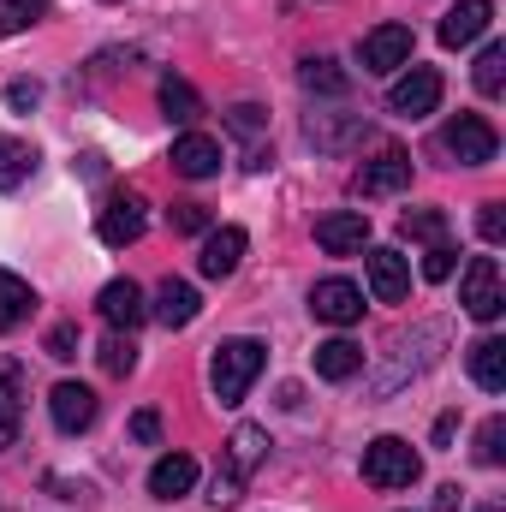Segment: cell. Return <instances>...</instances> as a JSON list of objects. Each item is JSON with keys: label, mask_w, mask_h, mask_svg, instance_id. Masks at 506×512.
Listing matches in <instances>:
<instances>
[{"label": "cell", "mask_w": 506, "mask_h": 512, "mask_svg": "<svg viewBox=\"0 0 506 512\" xmlns=\"http://www.w3.org/2000/svg\"><path fill=\"white\" fill-rule=\"evenodd\" d=\"M268 459V429H256V423H239L233 429V441H227V459H221V471H215V507H233V501H245V483L256 477V465Z\"/></svg>", "instance_id": "6da1fadb"}, {"label": "cell", "mask_w": 506, "mask_h": 512, "mask_svg": "<svg viewBox=\"0 0 506 512\" xmlns=\"http://www.w3.org/2000/svg\"><path fill=\"white\" fill-rule=\"evenodd\" d=\"M262 364H268L262 340H221V346H215V364H209V387H215V399H221V405H239V399L256 387Z\"/></svg>", "instance_id": "7a4b0ae2"}, {"label": "cell", "mask_w": 506, "mask_h": 512, "mask_svg": "<svg viewBox=\"0 0 506 512\" xmlns=\"http://www.w3.org/2000/svg\"><path fill=\"white\" fill-rule=\"evenodd\" d=\"M417 477H423V459L411 453V441L376 435V441L364 447V483H370V489H411Z\"/></svg>", "instance_id": "3957f363"}, {"label": "cell", "mask_w": 506, "mask_h": 512, "mask_svg": "<svg viewBox=\"0 0 506 512\" xmlns=\"http://www.w3.org/2000/svg\"><path fill=\"white\" fill-rule=\"evenodd\" d=\"M441 149H447L459 167H489V161L501 155V137H495V126H489L483 114H453L447 131H441Z\"/></svg>", "instance_id": "277c9868"}, {"label": "cell", "mask_w": 506, "mask_h": 512, "mask_svg": "<svg viewBox=\"0 0 506 512\" xmlns=\"http://www.w3.org/2000/svg\"><path fill=\"white\" fill-rule=\"evenodd\" d=\"M143 227H149V203L137 197V191H114L102 209H96V239L108 245V251H126L143 239Z\"/></svg>", "instance_id": "5b68a950"}, {"label": "cell", "mask_w": 506, "mask_h": 512, "mask_svg": "<svg viewBox=\"0 0 506 512\" xmlns=\"http://www.w3.org/2000/svg\"><path fill=\"white\" fill-rule=\"evenodd\" d=\"M459 304H465V316H477V322H495L506 310V286H501V262H495V256H471V262H465Z\"/></svg>", "instance_id": "8992f818"}, {"label": "cell", "mask_w": 506, "mask_h": 512, "mask_svg": "<svg viewBox=\"0 0 506 512\" xmlns=\"http://www.w3.org/2000/svg\"><path fill=\"white\" fill-rule=\"evenodd\" d=\"M435 108H441V72H435V66H411L405 78H393L387 114H399V120H429Z\"/></svg>", "instance_id": "52a82bcc"}, {"label": "cell", "mask_w": 506, "mask_h": 512, "mask_svg": "<svg viewBox=\"0 0 506 512\" xmlns=\"http://www.w3.org/2000/svg\"><path fill=\"white\" fill-rule=\"evenodd\" d=\"M411 48H417L411 24H376V30L358 42V66L376 72V78H387V72H399V66L411 60Z\"/></svg>", "instance_id": "ba28073f"}, {"label": "cell", "mask_w": 506, "mask_h": 512, "mask_svg": "<svg viewBox=\"0 0 506 512\" xmlns=\"http://www.w3.org/2000/svg\"><path fill=\"white\" fill-rule=\"evenodd\" d=\"M310 316L316 322H328V328H352V322H364V286H352V280H316L310 286Z\"/></svg>", "instance_id": "9c48e42d"}, {"label": "cell", "mask_w": 506, "mask_h": 512, "mask_svg": "<svg viewBox=\"0 0 506 512\" xmlns=\"http://www.w3.org/2000/svg\"><path fill=\"white\" fill-rule=\"evenodd\" d=\"M316 245L328 256H352L370 245V215L364 209H334V215H322L316 221Z\"/></svg>", "instance_id": "30bf717a"}, {"label": "cell", "mask_w": 506, "mask_h": 512, "mask_svg": "<svg viewBox=\"0 0 506 512\" xmlns=\"http://www.w3.org/2000/svg\"><path fill=\"white\" fill-rule=\"evenodd\" d=\"M48 411H54V429H60V435H84V429L96 423V387L60 382L48 393Z\"/></svg>", "instance_id": "8fae6325"}, {"label": "cell", "mask_w": 506, "mask_h": 512, "mask_svg": "<svg viewBox=\"0 0 506 512\" xmlns=\"http://www.w3.org/2000/svg\"><path fill=\"white\" fill-rule=\"evenodd\" d=\"M197 310H203V292H197L191 280H173V274H167V280L155 286L149 316H155L161 328H191V322H197Z\"/></svg>", "instance_id": "7c38bea8"}, {"label": "cell", "mask_w": 506, "mask_h": 512, "mask_svg": "<svg viewBox=\"0 0 506 512\" xmlns=\"http://www.w3.org/2000/svg\"><path fill=\"white\" fill-rule=\"evenodd\" d=\"M245 251H251V233H245V227H215V233L203 239V256H197V268H203L209 280H227V274H239Z\"/></svg>", "instance_id": "4fadbf2b"}, {"label": "cell", "mask_w": 506, "mask_h": 512, "mask_svg": "<svg viewBox=\"0 0 506 512\" xmlns=\"http://www.w3.org/2000/svg\"><path fill=\"white\" fill-rule=\"evenodd\" d=\"M96 310H102V322H108L114 334H131V328L149 316V304H143V286H137V280H108V286H102V298H96Z\"/></svg>", "instance_id": "5bb4252c"}, {"label": "cell", "mask_w": 506, "mask_h": 512, "mask_svg": "<svg viewBox=\"0 0 506 512\" xmlns=\"http://www.w3.org/2000/svg\"><path fill=\"white\" fill-rule=\"evenodd\" d=\"M405 185H411V155H405V149H381L376 161L358 167V191H364V197H393V191H405Z\"/></svg>", "instance_id": "9a60e30c"}, {"label": "cell", "mask_w": 506, "mask_h": 512, "mask_svg": "<svg viewBox=\"0 0 506 512\" xmlns=\"http://www.w3.org/2000/svg\"><path fill=\"white\" fill-rule=\"evenodd\" d=\"M364 268H370V292H376L381 304H399V298L411 292V262H405L399 251L376 245V251L364 256Z\"/></svg>", "instance_id": "2e32d148"}, {"label": "cell", "mask_w": 506, "mask_h": 512, "mask_svg": "<svg viewBox=\"0 0 506 512\" xmlns=\"http://www.w3.org/2000/svg\"><path fill=\"white\" fill-rule=\"evenodd\" d=\"M173 173H185V179H215V173H221V143L203 137V131H185V137L173 143Z\"/></svg>", "instance_id": "e0dca14e"}, {"label": "cell", "mask_w": 506, "mask_h": 512, "mask_svg": "<svg viewBox=\"0 0 506 512\" xmlns=\"http://www.w3.org/2000/svg\"><path fill=\"white\" fill-rule=\"evenodd\" d=\"M191 489H197V459H191V453H167V459L149 465V495H155V501H179V495H191Z\"/></svg>", "instance_id": "ac0fdd59"}, {"label": "cell", "mask_w": 506, "mask_h": 512, "mask_svg": "<svg viewBox=\"0 0 506 512\" xmlns=\"http://www.w3.org/2000/svg\"><path fill=\"white\" fill-rule=\"evenodd\" d=\"M489 24H495V6H489V0H459V6L441 18V42H447V48H471Z\"/></svg>", "instance_id": "d6986e66"}, {"label": "cell", "mask_w": 506, "mask_h": 512, "mask_svg": "<svg viewBox=\"0 0 506 512\" xmlns=\"http://www.w3.org/2000/svg\"><path fill=\"white\" fill-rule=\"evenodd\" d=\"M18 423H24V370L0 358V453L18 441Z\"/></svg>", "instance_id": "ffe728a7"}, {"label": "cell", "mask_w": 506, "mask_h": 512, "mask_svg": "<svg viewBox=\"0 0 506 512\" xmlns=\"http://www.w3.org/2000/svg\"><path fill=\"white\" fill-rule=\"evenodd\" d=\"M465 364H471V382L483 387V393H506V340L483 334V340L465 352Z\"/></svg>", "instance_id": "44dd1931"}, {"label": "cell", "mask_w": 506, "mask_h": 512, "mask_svg": "<svg viewBox=\"0 0 506 512\" xmlns=\"http://www.w3.org/2000/svg\"><path fill=\"white\" fill-rule=\"evenodd\" d=\"M30 316H36V292H30V280H18L12 268H0V334L24 328Z\"/></svg>", "instance_id": "7402d4cb"}, {"label": "cell", "mask_w": 506, "mask_h": 512, "mask_svg": "<svg viewBox=\"0 0 506 512\" xmlns=\"http://www.w3.org/2000/svg\"><path fill=\"white\" fill-rule=\"evenodd\" d=\"M364 370V346H352V340H322L316 346V376L322 382H352Z\"/></svg>", "instance_id": "603a6c76"}, {"label": "cell", "mask_w": 506, "mask_h": 512, "mask_svg": "<svg viewBox=\"0 0 506 512\" xmlns=\"http://www.w3.org/2000/svg\"><path fill=\"white\" fill-rule=\"evenodd\" d=\"M298 84H304L310 96H346V90H352V72H346V66H334L328 54H316V60H304V66H298Z\"/></svg>", "instance_id": "cb8c5ba5"}, {"label": "cell", "mask_w": 506, "mask_h": 512, "mask_svg": "<svg viewBox=\"0 0 506 512\" xmlns=\"http://www.w3.org/2000/svg\"><path fill=\"white\" fill-rule=\"evenodd\" d=\"M161 114H167L173 126H197V114H203V96H197L185 78H161Z\"/></svg>", "instance_id": "d4e9b609"}, {"label": "cell", "mask_w": 506, "mask_h": 512, "mask_svg": "<svg viewBox=\"0 0 506 512\" xmlns=\"http://www.w3.org/2000/svg\"><path fill=\"white\" fill-rule=\"evenodd\" d=\"M36 173V149L24 137H0V191H18Z\"/></svg>", "instance_id": "484cf974"}, {"label": "cell", "mask_w": 506, "mask_h": 512, "mask_svg": "<svg viewBox=\"0 0 506 512\" xmlns=\"http://www.w3.org/2000/svg\"><path fill=\"white\" fill-rule=\"evenodd\" d=\"M399 233L417 239V245H441V239H447V215H441V209H405V215H399Z\"/></svg>", "instance_id": "4316f807"}, {"label": "cell", "mask_w": 506, "mask_h": 512, "mask_svg": "<svg viewBox=\"0 0 506 512\" xmlns=\"http://www.w3.org/2000/svg\"><path fill=\"white\" fill-rule=\"evenodd\" d=\"M477 90H483V96H501L506 90V42H489V48L477 54Z\"/></svg>", "instance_id": "83f0119b"}, {"label": "cell", "mask_w": 506, "mask_h": 512, "mask_svg": "<svg viewBox=\"0 0 506 512\" xmlns=\"http://www.w3.org/2000/svg\"><path fill=\"white\" fill-rule=\"evenodd\" d=\"M42 18V0H0V36H18Z\"/></svg>", "instance_id": "f1b7e54d"}, {"label": "cell", "mask_w": 506, "mask_h": 512, "mask_svg": "<svg viewBox=\"0 0 506 512\" xmlns=\"http://www.w3.org/2000/svg\"><path fill=\"white\" fill-rule=\"evenodd\" d=\"M102 370H108V376H131V370H137V346H131V334L102 340Z\"/></svg>", "instance_id": "f546056e"}, {"label": "cell", "mask_w": 506, "mask_h": 512, "mask_svg": "<svg viewBox=\"0 0 506 512\" xmlns=\"http://www.w3.org/2000/svg\"><path fill=\"white\" fill-rule=\"evenodd\" d=\"M506 417H489V423H483V429H477V459H483V465H501L506 459Z\"/></svg>", "instance_id": "4dcf8cb0"}, {"label": "cell", "mask_w": 506, "mask_h": 512, "mask_svg": "<svg viewBox=\"0 0 506 512\" xmlns=\"http://www.w3.org/2000/svg\"><path fill=\"white\" fill-rule=\"evenodd\" d=\"M42 352L60 358V364H72V358H78V328H72V322H54L48 340H42Z\"/></svg>", "instance_id": "1f68e13d"}, {"label": "cell", "mask_w": 506, "mask_h": 512, "mask_svg": "<svg viewBox=\"0 0 506 512\" xmlns=\"http://www.w3.org/2000/svg\"><path fill=\"white\" fill-rule=\"evenodd\" d=\"M453 268H459V251L441 239V245H429V256H423V280H453Z\"/></svg>", "instance_id": "d6a6232c"}, {"label": "cell", "mask_w": 506, "mask_h": 512, "mask_svg": "<svg viewBox=\"0 0 506 512\" xmlns=\"http://www.w3.org/2000/svg\"><path fill=\"white\" fill-rule=\"evenodd\" d=\"M167 221H173V233H209V209L203 203H173Z\"/></svg>", "instance_id": "836d02e7"}, {"label": "cell", "mask_w": 506, "mask_h": 512, "mask_svg": "<svg viewBox=\"0 0 506 512\" xmlns=\"http://www.w3.org/2000/svg\"><path fill=\"white\" fill-rule=\"evenodd\" d=\"M36 102H42V84H36V78H12V84H6V108L36 114Z\"/></svg>", "instance_id": "e575fe53"}, {"label": "cell", "mask_w": 506, "mask_h": 512, "mask_svg": "<svg viewBox=\"0 0 506 512\" xmlns=\"http://www.w3.org/2000/svg\"><path fill=\"white\" fill-rule=\"evenodd\" d=\"M477 233H483V245H501V239H506L501 203H483V215H477Z\"/></svg>", "instance_id": "d590c367"}, {"label": "cell", "mask_w": 506, "mask_h": 512, "mask_svg": "<svg viewBox=\"0 0 506 512\" xmlns=\"http://www.w3.org/2000/svg\"><path fill=\"white\" fill-rule=\"evenodd\" d=\"M131 441L155 447V441H161V417H155V411H137V417H131Z\"/></svg>", "instance_id": "8d00e7d4"}, {"label": "cell", "mask_w": 506, "mask_h": 512, "mask_svg": "<svg viewBox=\"0 0 506 512\" xmlns=\"http://www.w3.org/2000/svg\"><path fill=\"white\" fill-rule=\"evenodd\" d=\"M256 126H262V108H251V102H245V108H233V131H239V137H251Z\"/></svg>", "instance_id": "74e56055"}, {"label": "cell", "mask_w": 506, "mask_h": 512, "mask_svg": "<svg viewBox=\"0 0 506 512\" xmlns=\"http://www.w3.org/2000/svg\"><path fill=\"white\" fill-rule=\"evenodd\" d=\"M435 512H459V483H447V489H435Z\"/></svg>", "instance_id": "f35d334b"}, {"label": "cell", "mask_w": 506, "mask_h": 512, "mask_svg": "<svg viewBox=\"0 0 506 512\" xmlns=\"http://www.w3.org/2000/svg\"><path fill=\"white\" fill-rule=\"evenodd\" d=\"M72 173H84V179H102V155H78V161H72Z\"/></svg>", "instance_id": "ab89813d"}, {"label": "cell", "mask_w": 506, "mask_h": 512, "mask_svg": "<svg viewBox=\"0 0 506 512\" xmlns=\"http://www.w3.org/2000/svg\"><path fill=\"white\" fill-rule=\"evenodd\" d=\"M483 512H501V507H483Z\"/></svg>", "instance_id": "60d3db41"}]
</instances>
